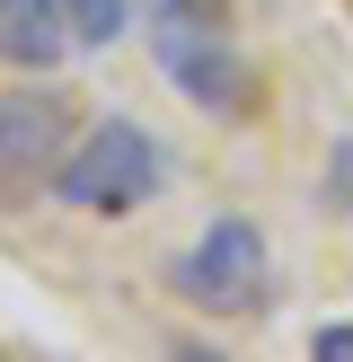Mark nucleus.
Here are the masks:
<instances>
[{
    "label": "nucleus",
    "instance_id": "nucleus-1",
    "mask_svg": "<svg viewBox=\"0 0 353 362\" xmlns=\"http://www.w3.org/2000/svg\"><path fill=\"white\" fill-rule=\"evenodd\" d=\"M159 186H168V151H159V133L133 124V115H106V124H88V133L62 151V168H53L44 194L71 204V212H97V221H124V212H141Z\"/></svg>",
    "mask_w": 353,
    "mask_h": 362
},
{
    "label": "nucleus",
    "instance_id": "nucleus-2",
    "mask_svg": "<svg viewBox=\"0 0 353 362\" xmlns=\"http://www.w3.org/2000/svg\"><path fill=\"white\" fill-rule=\"evenodd\" d=\"M168 283H176V300H186V310H203V318H256L265 300H274L265 230L247 221V212L203 221V239H194L186 257H168Z\"/></svg>",
    "mask_w": 353,
    "mask_h": 362
},
{
    "label": "nucleus",
    "instance_id": "nucleus-3",
    "mask_svg": "<svg viewBox=\"0 0 353 362\" xmlns=\"http://www.w3.org/2000/svg\"><path fill=\"white\" fill-rule=\"evenodd\" d=\"M150 45H159V71H168V88L186 106H203V115H239L247 106V62L203 0H150Z\"/></svg>",
    "mask_w": 353,
    "mask_h": 362
},
{
    "label": "nucleus",
    "instance_id": "nucleus-4",
    "mask_svg": "<svg viewBox=\"0 0 353 362\" xmlns=\"http://www.w3.org/2000/svg\"><path fill=\"white\" fill-rule=\"evenodd\" d=\"M71 151V106L53 88H0V204H35Z\"/></svg>",
    "mask_w": 353,
    "mask_h": 362
},
{
    "label": "nucleus",
    "instance_id": "nucleus-5",
    "mask_svg": "<svg viewBox=\"0 0 353 362\" xmlns=\"http://www.w3.org/2000/svg\"><path fill=\"white\" fill-rule=\"evenodd\" d=\"M62 53H71L62 0H0V62L9 71H62Z\"/></svg>",
    "mask_w": 353,
    "mask_h": 362
},
{
    "label": "nucleus",
    "instance_id": "nucleus-6",
    "mask_svg": "<svg viewBox=\"0 0 353 362\" xmlns=\"http://www.w3.org/2000/svg\"><path fill=\"white\" fill-rule=\"evenodd\" d=\"M62 18H71V45L106 53L124 27H133V0H62Z\"/></svg>",
    "mask_w": 353,
    "mask_h": 362
},
{
    "label": "nucleus",
    "instance_id": "nucleus-7",
    "mask_svg": "<svg viewBox=\"0 0 353 362\" xmlns=\"http://www.w3.org/2000/svg\"><path fill=\"white\" fill-rule=\"evenodd\" d=\"M327 204H335V212H353V133L335 141V159H327Z\"/></svg>",
    "mask_w": 353,
    "mask_h": 362
},
{
    "label": "nucleus",
    "instance_id": "nucleus-8",
    "mask_svg": "<svg viewBox=\"0 0 353 362\" xmlns=\"http://www.w3.org/2000/svg\"><path fill=\"white\" fill-rule=\"evenodd\" d=\"M309 354L318 362H353V318H327V327L309 336Z\"/></svg>",
    "mask_w": 353,
    "mask_h": 362
}]
</instances>
